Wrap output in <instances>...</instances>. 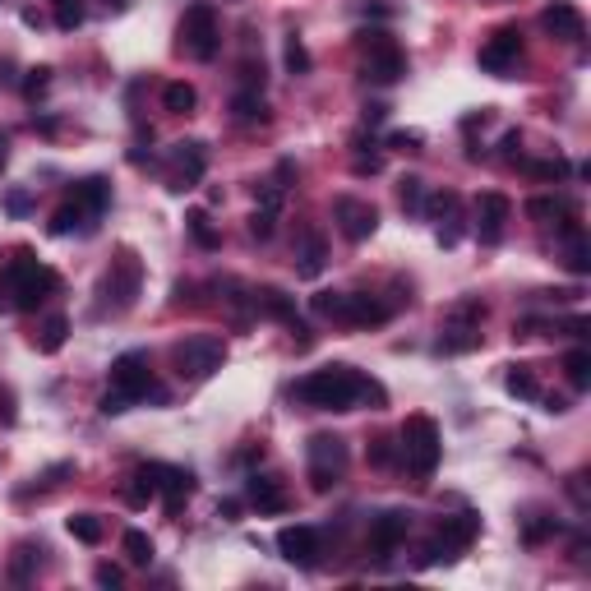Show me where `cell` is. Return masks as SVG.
I'll list each match as a JSON object with an SVG mask.
<instances>
[{
	"label": "cell",
	"instance_id": "4dcf8cb0",
	"mask_svg": "<svg viewBox=\"0 0 591 591\" xmlns=\"http://www.w3.org/2000/svg\"><path fill=\"white\" fill-rule=\"evenodd\" d=\"M185 231L194 236V245H199V250H218V245H222V231L213 227L208 208H190V213H185Z\"/></svg>",
	"mask_w": 591,
	"mask_h": 591
},
{
	"label": "cell",
	"instance_id": "db71d44e",
	"mask_svg": "<svg viewBox=\"0 0 591 591\" xmlns=\"http://www.w3.org/2000/svg\"><path fill=\"white\" fill-rule=\"evenodd\" d=\"M0 425H14V398L0 393Z\"/></svg>",
	"mask_w": 591,
	"mask_h": 591
},
{
	"label": "cell",
	"instance_id": "5b68a950",
	"mask_svg": "<svg viewBox=\"0 0 591 591\" xmlns=\"http://www.w3.org/2000/svg\"><path fill=\"white\" fill-rule=\"evenodd\" d=\"M171 361H176V374L181 379H213V374L227 365V342L213 338V333H199V338H185L171 347Z\"/></svg>",
	"mask_w": 591,
	"mask_h": 591
},
{
	"label": "cell",
	"instance_id": "d4e9b609",
	"mask_svg": "<svg viewBox=\"0 0 591 591\" xmlns=\"http://www.w3.org/2000/svg\"><path fill=\"white\" fill-rule=\"evenodd\" d=\"M444 356H462V351H476L481 347V324H448L444 319V333L435 342Z\"/></svg>",
	"mask_w": 591,
	"mask_h": 591
},
{
	"label": "cell",
	"instance_id": "680465c9",
	"mask_svg": "<svg viewBox=\"0 0 591 591\" xmlns=\"http://www.w3.org/2000/svg\"><path fill=\"white\" fill-rule=\"evenodd\" d=\"M102 5H107L111 14H125V10H130V5H134V0H102Z\"/></svg>",
	"mask_w": 591,
	"mask_h": 591
},
{
	"label": "cell",
	"instance_id": "ffe728a7",
	"mask_svg": "<svg viewBox=\"0 0 591 591\" xmlns=\"http://www.w3.org/2000/svg\"><path fill=\"white\" fill-rule=\"evenodd\" d=\"M324 259H328L324 236L314 227L296 231V273H301V278H319V273H324Z\"/></svg>",
	"mask_w": 591,
	"mask_h": 591
},
{
	"label": "cell",
	"instance_id": "ab89813d",
	"mask_svg": "<svg viewBox=\"0 0 591 591\" xmlns=\"http://www.w3.org/2000/svg\"><path fill=\"white\" fill-rule=\"evenodd\" d=\"M555 531H559V522L550 518V513H531V518L522 522V541H527V545H541V541H550Z\"/></svg>",
	"mask_w": 591,
	"mask_h": 591
},
{
	"label": "cell",
	"instance_id": "60d3db41",
	"mask_svg": "<svg viewBox=\"0 0 591 591\" xmlns=\"http://www.w3.org/2000/svg\"><path fill=\"white\" fill-rule=\"evenodd\" d=\"M51 5H56V28L61 33H74L84 24V0H51Z\"/></svg>",
	"mask_w": 591,
	"mask_h": 591
},
{
	"label": "cell",
	"instance_id": "1f68e13d",
	"mask_svg": "<svg viewBox=\"0 0 591 591\" xmlns=\"http://www.w3.org/2000/svg\"><path fill=\"white\" fill-rule=\"evenodd\" d=\"M504 388L513 393V398H522V402H536V398H541V384H536V370H531V365H508Z\"/></svg>",
	"mask_w": 591,
	"mask_h": 591
},
{
	"label": "cell",
	"instance_id": "484cf974",
	"mask_svg": "<svg viewBox=\"0 0 591 591\" xmlns=\"http://www.w3.org/2000/svg\"><path fill=\"white\" fill-rule=\"evenodd\" d=\"M527 218L550 227V222H568V218H578V213H573V204L559 199V194H536V199H527Z\"/></svg>",
	"mask_w": 591,
	"mask_h": 591
},
{
	"label": "cell",
	"instance_id": "11a10c76",
	"mask_svg": "<svg viewBox=\"0 0 591 591\" xmlns=\"http://www.w3.org/2000/svg\"><path fill=\"white\" fill-rule=\"evenodd\" d=\"M236 513H241V504H236V499H222V504H218V518L236 522Z\"/></svg>",
	"mask_w": 591,
	"mask_h": 591
},
{
	"label": "cell",
	"instance_id": "7c38bea8",
	"mask_svg": "<svg viewBox=\"0 0 591 591\" xmlns=\"http://www.w3.org/2000/svg\"><path fill=\"white\" fill-rule=\"evenodd\" d=\"M333 222H338V231L347 236L351 245H361L379 231V208L365 204V199H356V194H342L338 204H333Z\"/></svg>",
	"mask_w": 591,
	"mask_h": 591
},
{
	"label": "cell",
	"instance_id": "3957f363",
	"mask_svg": "<svg viewBox=\"0 0 591 591\" xmlns=\"http://www.w3.org/2000/svg\"><path fill=\"white\" fill-rule=\"evenodd\" d=\"M139 291H144V264H139V254L134 250H121L116 259H111L107 273H102V287H97L102 310H111V314L134 310Z\"/></svg>",
	"mask_w": 591,
	"mask_h": 591
},
{
	"label": "cell",
	"instance_id": "603a6c76",
	"mask_svg": "<svg viewBox=\"0 0 591 591\" xmlns=\"http://www.w3.org/2000/svg\"><path fill=\"white\" fill-rule=\"evenodd\" d=\"M70 199L79 208H84L88 218H102L111 208V185H107V176H88V181H74V190H70Z\"/></svg>",
	"mask_w": 591,
	"mask_h": 591
},
{
	"label": "cell",
	"instance_id": "6da1fadb",
	"mask_svg": "<svg viewBox=\"0 0 591 591\" xmlns=\"http://www.w3.org/2000/svg\"><path fill=\"white\" fill-rule=\"evenodd\" d=\"M291 398L305 402L314 411H356L361 402H374V407H384L388 393L374 379L356 374L351 365H324V370H310L301 384L291 388Z\"/></svg>",
	"mask_w": 591,
	"mask_h": 591
},
{
	"label": "cell",
	"instance_id": "f1b7e54d",
	"mask_svg": "<svg viewBox=\"0 0 591 591\" xmlns=\"http://www.w3.org/2000/svg\"><path fill=\"white\" fill-rule=\"evenodd\" d=\"M231 116L241 125H268V102L264 93H250V88H241V93L231 97Z\"/></svg>",
	"mask_w": 591,
	"mask_h": 591
},
{
	"label": "cell",
	"instance_id": "f6af8a7d",
	"mask_svg": "<svg viewBox=\"0 0 591 591\" xmlns=\"http://www.w3.org/2000/svg\"><path fill=\"white\" fill-rule=\"evenodd\" d=\"M287 70L291 74H310V51L301 37H287Z\"/></svg>",
	"mask_w": 591,
	"mask_h": 591
},
{
	"label": "cell",
	"instance_id": "7bdbcfd3",
	"mask_svg": "<svg viewBox=\"0 0 591 591\" xmlns=\"http://www.w3.org/2000/svg\"><path fill=\"white\" fill-rule=\"evenodd\" d=\"M273 231H278V213H268V208H254V213H250V236H254V241H268Z\"/></svg>",
	"mask_w": 591,
	"mask_h": 591
},
{
	"label": "cell",
	"instance_id": "44dd1931",
	"mask_svg": "<svg viewBox=\"0 0 591 591\" xmlns=\"http://www.w3.org/2000/svg\"><path fill=\"white\" fill-rule=\"evenodd\" d=\"M435 536L448 545V550H453V555H462V550L481 536V518H476V513H448V518H439Z\"/></svg>",
	"mask_w": 591,
	"mask_h": 591
},
{
	"label": "cell",
	"instance_id": "6f0895ef",
	"mask_svg": "<svg viewBox=\"0 0 591 591\" xmlns=\"http://www.w3.org/2000/svg\"><path fill=\"white\" fill-rule=\"evenodd\" d=\"M384 111L388 107H365V125H379V121H384Z\"/></svg>",
	"mask_w": 591,
	"mask_h": 591
},
{
	"label": "cell",
	"instance_id": "9f6ffc18",
	"mask_svg": "<svg viewBox=\"0 0 591 591\" xmlns=\"http://www.w3.org/2000/svg\"><path fill=\"white\" fill-rule=\"evenodd\" d=\"M545 402V411H555V416H559V411H568V398H555V393H550V398H541Z\"/></svg>",
	"mask_w": 591,
	"mask_h": 591
},
{
	"label": "cell",
	"instance_id": "e0dca14e",
	"mask_svg": "<svg viewBox=\"0 0 591 591\" xmlns=\"http://www.w3.org/2000/svg\"><path fill=\"white\" fill-rule=\"evenodd\" d=\"M508 213H513V204H508V194H499V190H485L481 199H476V236H481V245L504 241Z\"/></svg>",
	"mask_w": 591,
	"mask_h": 591
},
{
	"label": "cell",
	"instance_id": "836d02e7",
	"mask_svg": "<svg viewBox=\"0 0 591 591\" xmlns=\"http://www.w3.org/2000/svg\"><path fill=\"white\" fill-rule=\"evenodd\" d=\"M162 107H167L171 116H190V111L199 107V93H194V84L176 79V84H167V88H162Z\"/></svg>",
	"mask_w": 591,
	"mask_h": 591
},
{
	"label": "cell",
	"instance_id": "9a60e30c",
	"mask_svg": "<svg viewBox=\"0 0 591 591\" xmlns=\"http://www.w3.org/2000/svg\"><path fill=\"white\" fill-rule=\"evenodd\" d=\"M278 550H282V559L296 568H319V559H324V536H319V527L296 522V527L278 531Z\"/></svg>",
	"mask_w": 591,
	"mask_h": 591
},
{
	"label": "cell",
	"instance_id": "f907efd6",
	"mask_svg": "<svg viewBox=\"0 0 591 591\" xmlns=\"http://www.w3.org/2000/svg\"><path fill=\"white\" fill-rule=\"evenodd\" d=\"M370 462H374V467H388V462H393V439H374Z\"/></svg>",
	"mask_w": 591,
	"mask_h": 591
},
{
	"label": "cell",
	"instance_id": "4316f807",
	"mask_svg": "<svg viewBox=\"0 0 591 591\" xmlns=\"http://www.w3.org/2000/svg\"><path fill=\"white\" fill-rule=\"evenodd\" d=\"M65 338H70V319H65V314H47L42 328L33 333V347L42 351V356H56V351L65 347Z\"/></svg>",
	"mask_w": 591,
	"mask_h": 591
},
{
	"label": "cell",
	"instance_id": "f35d334b",
	"mask_svg": "<svg viewBox=\"0 0 591 591\" xmlns=\"http://www.w3.org/2000/svg\"><path fill=\"white\" fill-rule=\"evenodd\" d=\"M398 204H402V213H421L425 208V181L421 176H402L398 181Z\"/></svg>",
	"mask_w": 591,
	"mask_h": 591
},
{
	"label": "cell",
	"instance_id": "52a82bcc",
	"mask_svg": "<svg viewBox=\"0 0 591 591\" xmlns=\"http://www.w3.org/2000/svg\"><path fill=\"white\" fill-rule=\"evenodd\" d=\"M398 448H402L407 471H416V476H435L439 453H444V444H439V425L430 421V416H407Z\"/></svg>",
	"mask_w": 591,
	"mask_h": 591
},
{
	"label": "cell",
	"instance_id": "b9f144b4",
	"mask_svg": "<svg viewBox=\"0 0 591 591\" xmlns=\"http://www.w3.org/2000/svg\"><path fill=\"white\" fill-rule=\"evenodd\" d=\"M448 559H458V555H453V550H448V545L439 541V536H430V541L421 545V555H416V564H421V568H430V564H448Z\"/></svg>",
	"mask_w": 591,
	"mask_h": 591
},
{
	"label": "cell",
	"instance_id": "ba28073f",
	"mask_svg": "<svg viewBox=\"0 0 591 591\" xmlns=\"http://www.w3.org/2000/svg\"><path fill=\"white\" fill-rule=\"evenodd\" d=\"M107 393H116L125 407H134V402H144V398H162L157 384H153V365H148L144 351H125V356L111 361V388Z\"/></svg>",
	"mask_w": 591,
	"mask_h": 591
},
{
	"label": "cell",
	"instance_id": "e575fe53",
	"mask_svg": "<svg viewBox=\"0 0 591 591\" xmlns=\"http://www.w3.org/2000/svg\"><path fill=\"white\" fill-rule=\"evenodd\" d=\"M564 374H568V384L578 388V393H587L591 388V351L587 347H573L564 356Z\"/></svg>",
	"mask_w": 591,
	"mask_h": 591
},
{
	"label": "cell",
	"instance_id": "d6a6232c",
	"mask_svg": "<svg viewBox=\"0 0 591 591\" xmlns=\"http://www.w3.org/2000/svg\"><path fill=\"white\" fill-rule=\"evenodd\" d=\"M518 167L527 171L531 181H564V176H568L564 157H518Z\"/></svg>",
	"mask_w": 591,
	"mask_h": 591
},
{
	"label": "cell",
	"instance_id": "7402d4cb",
	"mask_svg": "<svg viewBox=\"0 0 591 591\" xmlns=\"http://www.w3.org/2000/svg\"><path fill=\"white\" fill-rule=\"evenodd\" d=\"M250 305L264 314V319H278V324H287V328L296 324V296H287L282 287H254Z\"/></svg>",
	"mask_w": 591,
	"mask_h": 591
},
{
	"label": "cell",
	"instance_id": "d590c367",
	"mask_svg": "<svg viewBox=\"0 0 591 591\" xmlns=\"http://www.w3.org/2000/svg\"><path fill=\"white\" fill-rule=\"evenodd\" d=\"M121 550H125V559H130L134 568H148L153 564V536H148V531H125L121 536Z\"/></svg>",
	"mask_w": 591,
	"mask_h": 591
},
{
	"label": "cell",
	"instance_id": "cb8c5ba5",
	"mask_svg": "<svg viewBox=\"0 0 591 591\" xmlns=\"http://www.w3.org/2000/svg\"><path fill=\"white\" fill-rule=\"evenodd\" d=\"M388 319H393V305H384L379 296H365V291H351V310H347L351 328H379Z\"/></svg>",
	"mask_w": 591,
	"mask_h": 591
},
{
	"label": "cell",
	"instance_id": "2e32d148",
	"mask_svg": "<svg viewBox=\"0 0 591 591\" xmlns=\"http://www.w3.org/2000/svg\"><path fill=\"white\" fill-rule=\"evenodd\" d=\"M208 171V148L199 139H181L171 148V190H194Z\"/></svg>",
	"mask_w": 591,
	"mask_h": 591
},
{
	"label": "cell",
	"instance_id": "8d00e7d4",
	"mask_svg": "<svg viewBox=\"0 0 591 591\" xmlns=\"http://www.w3.org/2000/svg\"><path fill=\"white\" fill-rule=\"evenodd\" d=\"M65 531H70L79 545H97L107 527H102V518H97V513H74V518L65 522Z\"/></svg>",
	"mask_w": 591,
	"mask_h": 591
},
{
	"label": "cell",
	"instance_id": "7a4b0ae2",
	"mask_svg": "<svg viewBox=\"0 0 591 591\" xmlns=\"http://www.w3.org/2000/svg\"><path fill=\"white\" fill-rule=\"evenodd\" d=\"M0 287H5L14 310L28 314L61 291V273L47 268L42 259H33V250H14L10 259H5V268H0Z\"/></svg>",
	"mask_w": 591,
	"mask_h": 591
},
{
	"label": "cell",
	"instance_id": "ac0fdd59",
	"mask_svg": "<svg viewBox=\"0 0 591 591\" xmlns=\"http://www.w3.org/2000/svg\"><path fill=\"white\" fill-rule=\"evenodd\" d=\"M541 28L559 42H582L587 37V19H582L578 5H568V0H555V5H545L541 10Z\"/></svg>",
	"mask_w": 591,
	"mask_h": 591
},
{
	"label": "cell",
	"instance_id": "91938a15",
	"mask_svg": "<svg viewBox=\"0 0 591 591\" xmlns=\"http://www.w3.org/2000/svg\"><path fill=\"white\" fill-rule=\"evenodd\" d=\"M0 171H5V144H0Z\"/></svg>",
	"mask_w": 591,
	"mask_h": 591
},
{
	"label": "cell",
	"instance_id": "681fc988",
	"mask_svg": "<svg viewBox=\"0 0 591 591\" xmlns=\"http://www.w3.org/2000/svg\"><path fill=\"white\" fill-rule=\"evenodd\" d=\"M28 208H33V194H28V190H10V194H5V213L24 218Z\"/></svg>",
	"mask_w": 591,
	"mask_h": 591
},
{
	"label": "cell",
	"instance_id": "c3c4849f",
	"mask_svg": "<svg viewBox=\"0 0 591 591\" xmlns=\"http://www.w3.org/2000/svg\"><path fill=\"white\" fill-rule=\"evenodd\" d=\"M388 144H393V148H402V153H421V144H425V139H421L416 130H398V134H388Z\"/></svg>",
	"mask_w": 591,
	"mask_h": 591
},
{
	"label": "cell",
	"instance_id": "8fae6325",
	"mask_svg": "<svg viewBox=\"0 0 591 591\" xmlns=\"http://www.w3.org/2000/svg\"><path fill=\"white\" fill-rule=\"evenodd\" d=\"M425 218L435 222V236L444 250H453V245L462 241V199L458 190H435V194H425V208H421Z\"/></svg>",
	"mask_w": 591,
	"mask_h": 591
},
{
	"label": "cell",
	"instance_id": "7dc6e473",
	"mask_svg": "<svg viewBox=\"0 0 591 591\" xmlns=\"http://www.w3.org/2000/svg\"><path fill=\"white\" fill-rule=\"evenodd\" d=\"M47 88H51V70H47V65L28 70V79H24V97H28V102H37V97L47 93Z\"/></svg>",
	"mask_w": 591,
	"mask_h": 591
},
{
	"label": "cell",
	"instance_id": "816d5d0a",
	"mask_svg": "<svg viewBox=\"0 0 591 591\" xmlns=\"http://www.w3.org/2000/svg\"><path fill=\"white\" fill-rule=\"evenodd\" d=\"M93 578L102 582V587H121V582H125V573H121L116 564H97V573H93Z\"/></svg>",
	"mask_w": 591,
	"mask_h": 591
},
{
	"label": "cell",
	"instance_id": "74e56055",
	"mask_svg": "<svg viewBox=\"0 0 591 591\" xmlns=\"http://www.w3.org/2000/svg\"><path fill=\"white\" fill-rule=\"evenodd\" d=\"M37 555H42V545H33V541L19 545V550H14V559H10V578H14V582H28V578H33V568L42 564Z\"/></svg>",
	"mask_w": 591,
	"mask_h": 591
},
{
	"label": "cell",
	"instance_id": "bcb514c9",
	"mask_svg": "<svg viewBox=\"0 0 591 591\" xmlns=\"http://www.w3.org/2000/svg\"><path fill=\"white\" fill-rule=\"evenodd\" d=\"M241 88H250V93H264V61L245 56V61H241Z\"/></svg>",
	"mask_w": 591,
	"mask_h": 591
},
{
	"label": "cell",
	"instance_id": "f546056e",
	"mask_svg": "<svg viewBox=\"0 0 591 591\" xmlns=\"http://www.w3.org/2000/svg\"><path fill=\"white\" fill-rule=\"evenodd\" d=\"M310 310L319 314V319H333V324H347L351 291H314V296H310Z\"/></svg>",
	"mask_w": 591,
	"mask_h": 591
},
{
	"label": "cell",
	"instance_id": "83f0119b",
	"mask_svg": "<svg viewBox=\"0 0 591 591\" xmlns=\"http://www.w3.org/2000/svg\"><path fill=\"white\" fill-rule=\"evenodd\" d=\"M93 227H97V222L88 218L74 199H65V204L51 213V236H74V231H93Z\"/></svg>",
	"mask_w": 591,
	"mask_h": 591
},
{
	"label": "cell",
	"instance_id": "ee69618b",
	"mask_svg": "<svg viewBox=\"0 0 591 591\" xmlns=\"http://www.w3.org/2000/svg\"><path fill=\"white\" fill-rule=\"evenodd\" d=\"M485 319V305L481 301H458L448 310V324H481Z\"/></svg>",
	"mask_w": 591,
	"mask_h": 591
},
{
	"label": "cell",
	"instance_id": "5bb4252c",
	"mask_svg": "<svg viewBox=\"0 0 591 591\" xmlns=\"http://www.w3.org/2000/svg\"><path fill=\"white\" fill-rule=\"evenodd\" d=\"M481 70L485 74H508V70H518V61H522V33L513 24H504V28H495V33L481 42Z\"/></svg>",
	"mask_w": 591,
	"mask_h": 591
},
{
	"label": "cell",
	"instance_id": "277c9868",
	"mask_svg": "<svg viewBox=\"0 0 591 591\" xmlns=\"http://www.w3.org/2000/svg\"><path fill=\"white\" fill-rule=\"evenodd\" d=\"M176 47L185 51V56H194V61H213L222 51V24H218V10L213 5H190V10L181 14V28H176Z\"/></svg>",
	"mask_w": 591,
	"mask_h": 591
},
{
	"label": "cell",
	"instance_id": "4fadbf2b",
	"mask_svg": "<svg viewBox=\"0 0 591 591\" xmlns=\"http://www.w3.org/2000/svg\"><path fill=\"white\" fill-rule=\"evenodd\" d=\"M407 531H411V513H407V508H384V513H379V518L370 522V536H365V550H370L374 559L398 555V545L407 541Z\"/></svg>",
	"mask_w": 591,
	"mask_h": 591
},
{
	"label": "cell",
	"instance_id": "9c48e42d",
	"mask_svg": "<svg viewBox=\"0 0 591 591\" xmlns=\"http://www.w3.org/2000/svg\"><path fill=\"white\" fill-rule=\"evenodd\" d=\"M305 458H310V490L314 495H328V490L347 476V444H342L338 435H310Z\"/></svg>",
	"mask_w": 591,
	"mask_h": 591
},
{
	"label": "cell",
	"instance_id": "30bf717a",
	"mask_svg": "<svg viewBox=\"0 0 591 591\" xmlns=\"http://www.w3.org/2000/svg\"><path fill=\"white\" fill-rule=\"evenodd\" d=\"M134 481L144 485L148 495L167 499V513H181V504L194 495V476L185 467H167V462H144L134 471Z\"/></svg>",
	"mask_w": 591,
	"mask_h": 591
},
{
	"label": "cell",
	"instance_id": "8992f818",
	"mask_svg": "<svg viewBox=\"0 0 591 591\" xmlns=\"http://www.w3.org/2000/svg\"><path fill=\"white\" fill-rule=\"evenodd\" d=\"M361 70L370 84H398L407 74V56L384 28H370V33H361Z\"/></svg>",
	"mask_w": 591,
	"mask_h": 591
},
{
	"label": "cell",
	"instance_id": "f5cc1de1",
	"mask_svg": "<svg viewBox=\"0 0 591 591\" xmlns=\"http://www.w3.org/2000/svg\"><path fill=\"white\" fill-rule=\"evenodd\" d=\"M568 495H573V504H578L582 513L591 508V495H587V485H582V476H573V481H568Z\"/></svg>",
	"mask_w": 591,
	"mask_h": 591
},
{
	"label": "cell",
	"instance_id": "d6986e66",
	"mask_svg": "<svg viewBox=\"0 0 591 591\" xmlns=\"http://www.w3.org/2000/svg\"><path fill=\"white\" fill-rule=\"evenodd\" d=\"M245 504H254L259 513H287L291 495L278 476H259V471H254L250 481H245Z\"/></svg>",
	"mask_w": 591,
	"mask_h": 591
}]
</instances>
